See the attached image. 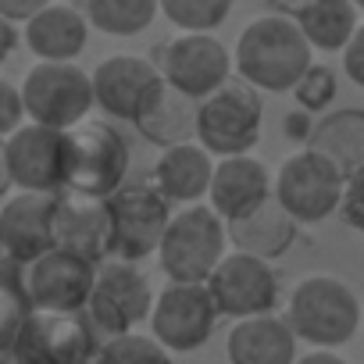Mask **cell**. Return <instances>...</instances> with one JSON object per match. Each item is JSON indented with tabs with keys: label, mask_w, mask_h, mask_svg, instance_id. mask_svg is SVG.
<instances>
[{
	"label": "cell",
	"mask_w": 364,
	"mask_h": 364,
	"mask_svg": "<svg viewBox=\"0 0 364 364\" xmlns=\"http://www.w3.org/2000/svg\"><path fill=\"white\" fill-rule=\"evenodd\" d=\"M15 47H18V26L0 18V61H8L15 54Z\"/></svg>",
	"instance_id": "cell-37"
},
{
	"label": "cell",
	"mask_w": 364,
	"mask_h": 364,
	"mask_svg": "<svg viewBox=\"0 0 364 364\" xmlns=\"http://www.w3.org/2000/svg\"><path fill=\"white\" fill-rule=\"evenodd\" d=\"M282 129H286L296 143H307V139H311V132H314V122L307 118V111H293V114L282 122Z\"/></svg>",
	"instance_id": "cell-36"
},
{
	"label": "cell",
	"mask_w": 364,
	"mask_h": 364,
	"mask_svg": "<svg viewBox=\"0 0 364 364\" xmlns=\"http://www.w3.org/2000/svg\"><path fill=\"white\" fill-rule=\"evenodd\" d=\"M360 11H364V4H360Z\"/></svg>",
	"instance_id": "cell-40"
},
{
	"label": "cell",
	"mask_w": 364,
	"mask_h": 364,
	"mask_svg": "<svg viewBox=\"0 0 364 364\" xmlns=\"http://www.w3.org/2000/svg\"><path fill=\"white\" fill-rule=\"evenodd\" d=\"M15 364H97V336L86 314H47L36 311L11 346Z\"/></svg>",
	"instance_id": "cell-11"
},
{
	"label": "cell",
	"mask_w": 364,
	"mask_h": 364,
	"mask_svg": "<svg viewBox=\"0 0 364 364\" xmlns=\"http://www.w3.org/2000/svg\"><path fill=\"white\" fill-rule=\"evenodd\" d=\"M218 314L236 318V321H250V318H268L279 300H282V286L279 275L268 261L250 257V254H229L218 272L208 282Z\"/></svg>",
	"instance_id": "cell-13"
},
{
	"label": "cell",
	"mask_w": 364,
	"mask_h": 364,
	"mask_svg": "<svg viewBox=\"0 0 364 364\" xmlns=\"http://www.w3.org/2000/svg\"><path fill=\"white\" fill-rule=\"evenodd\" d=\"M97 264L50 250L43 261H36L33 268H26V286L29 296L36 304V311L47 314H79L90 311L93 300V286H97Z\"/></svg>",
	"instance_id": "cell-15"
},
{
	"label": "cell",
	"mask_w": 364,
	"mask_h": 364,
	"mask_svg": "<svg viewBox=\"0 0 364 364\" xmlns=\"http://www.w3.org/2000/svg\"><path fill=\"white\" fill-rule=\"evenodd\" d=\"M336 93H339V82H336V72H332L328 65H311V72H307V75L300 79V86L293 90L300 111H307V114L325 111V107L336 100Z\"/></svg>",
	"instance_id": "cell-31"
},
{
	"label": "cell",
	"mask_w": 364,
	"mask_h": 364,
	"mask_svg": "<svg viewBox=\"0 0 364 364\" xmlns=\"http://www.w3.org/2000/svg\"><path fill=\"white\" fill-rule=\"evenodd\" d=\"M229 11V0H164L161 4V15L171 26L186 29V36H211V29H218Z\"/></svg>",
	"instance_id": "cell-29"
},
{
	"label": "cell",
	"mask_w": 364,
	"mask_h": 364,
	"mask_svg": "<svg viewBox=\"0 0 364 364\" xmlns=\"http://www.w3.org/2000/svg\"><path fill=\"white\" fill-rule=\"evenodd\" d=\"M311 43L300 26L279 11L254 18L236 40V72L257 93H293L311 72Z\"/></svg>",
	"instance_id": "cell-1"
},
{
	"label": "cell",
	"mask_w": 364,
	"mask_h": 364,
	"mask_svg": "<svg viewBox=\"0 0 364 364\" xmlns=\"http://www.w3.org/2000/svg\"><path fill=\"white\" fill-rule=\"evenodd\" d=\"M82 11L90 26L107 36H136L157 18L161 4L157 0H86Z\"/></svg>",
	"instance_id": "cell-28"
},
{
	"label": "cell",
	"mask_w": 364,
	"mask_h": 364,
	"mask_svg": "<svg viewBox=\"0 0 364 364\" xmlns=\"http://www.w3.org/2000/svg\"><path fill=\"white\" fill-rule=\"evenodd\" d=\"M343 193H346L343 171L328 157L307 146L286 157L275 175V200L293 215L296 225H314L336 215L343 208Z\"/></svg>",
	"instance_id": "cell-8"
},
{
	"label": "cell",
	"mask_w": 364,
	"mask_h": 364,
	"mask_svg": "<svg viewBox=\"0 0 364 364\" xmlns=\"http://www.w3.org/2000/svg\"><path fill=\"white\" fill-rule=\"evenodd\" d=\"M264 125V104L254 86L243 79H229L215 97L200 104L197 139L208 154L229 161V157H250V150L261 139Z\"/></svg>",
	"instance_id": "cell-5"
},
{
	"label": "cell",
	"mask_w": 364,
	"mask_h": 364,
	"mask_svg": "<svg viewBox=\"0 0 364 364\" xmlns=\"http://www.w3.org/2000/svg\"><path fill=\"white\" fill-rule=\"evenodd\" d=\"M129 175L125 136L107 122H82L65 132V190L79 200H111Z\"/></svg>",
	"instance_id": "cell-2"
},
{
	"label": "cell",
	"mask_w": 364,
	"mask_h": 364,
	"mask_svg": "<svg viewBox=\"0 0 364 364\" xmlns=\"http://www.w3.org/2000/svg\"><path fill=\"white\" fill-rule=\"evenodd\" d=\"M58 197L43 193H15L0 208V247H4V261H15L22 268H33L54 250V218Z\"/></svg>",
	"instance_id": "cell-16"
},
{
	"label": "cell",
	"mask_w": 364,
	"mask_h": 364,
	"mask_svg": "<svg viewBox=\"0 0 364 364\" xmlns=\"http://www.w3.org/2000/svg\"><path fill=\"white\" fill-rule=\"evenodd\" d=\"M360 321L364 307L357 304L353 289L332 275H307L304 282H296L286 304V325L300 343H311L314 350L350 343Z\"/></svg>",
	"instance_id": "cell-3"
},
{
	"label": "cell",
	"mask_w": 364,
	"mask_h": 364,
	"mask_svg": "<svg viewBox=\"0 0 364 364\" xmlns=\"http://www.w3.org/2000/svg\"><path fill=\"white\" fill-rule=\"evenodd\" d=\"M275 197V178L257 157H229L215 168L211 182V208L225 225L257 215Z\"/></svg>",
	"instance_id": "cell-19"
},
{
	"label": "cell",
	"mask_w": 364,
	"mask_h": 364,
	"mask_svg": "<svg viewBox=\"0 0 364 364\" xmlns=\"http://www.w3.org/2000/svg\"><path fill=\"white\" fill-rule=\"evenodd\" d=\"M229 240L236 247V254H250V257H261V261H272V257H282L293 240H296V222L293 215L272 197L257 215L243 218V222H232L229 225Z\"/></svg>",
	"instance_id": "cell-26"
},
{
	"label": "cell",
	"mask_w": 364,
	"mask_h": 364,
	"mask_svg": "<svg viewBox=\"0 0 364 364\" xmlns=\"http://www.w3.org/2000/svg\"><path fill=\"white\" fill-rule=\"evenodd\" d=\"M61 197L65 190V132L26 125L4 139V193Z\"/></svg>",
	"instance_id": "cell-10"
},
{
	"label": "cell",
	"mask_w": 364,
	"mask_h": 364,
	"mask_svg": "<svg viewBox=\"0 0 364 364\" xmlns=\"http://www.w3.org/2000/svg\"><path fill=\"white\" fill-rule=\"evenodd\" d=\"M0 364H15V360H11V357H0Z\"/></svg>",
	"instance_id": "cell-39"
},
{
	"label": "cell",
	"mask_w": 364,
	"mask_h": 364,
	"mask_svg": "<svg viewBox=\"0 0 364 364\" xmlns=\"http://www.w3.org/2000/svg\"><path fill=\"white\" fill-rule=\"evenodd\" d=\"M296 364H346L339 353H332V350H311L307 357H300Z\"/></svg>",
	"instance_id": "cell-38"
},
{
	"label": "cell",
	"mask_w": 364,
	"mask_h": 364,
	"mask_svg": "<svg viewBox=\"0 0 364 364\" xmlns=\"http://www.w3.org/2000/svg\"><path fill=\"white\" fill-rule=\"evenodd\" d=\"M26 111L33 125L72 132L82 122H90V107L97 104L93 75H86L79 65H33L22 82Z\"/></svg>",
	"instance_id": "cell-7"
},
{
	"label": "cell",
	"mask_w": 364,
	"mask_h": 364,
	"mask_svg": "<svg viewBox=\"0 0 364 364\" xmlns=\"http://www.w3.org/2000/svg\"><path fill=\"white\" fill-rule=\"evenodd\" d=\"M154 304L157 296L150 289V279L139 272V264L107 261L97 272V286L86 314L93 328L107 332L111 339H122V336H136V328L154 318Z\"/></svg>",
	"instance_id": "cell-9"
},
{
	"label": "cell",
	"mask_w": 364,
	"mask_h": 364,
	"mask_svg": "<svg viewBox=\"0 0 364 364\" xmlns=\"http://www.w3.org/2000/svg\"><path fill=\"white\" fill-rule=\"evenodd\" d=\"M343 72H346V79H350L353 86L364 90V22H360L357 36L350 40V47L343 50Z\"/></svg>",
	"instance_id": "cell-34"
},
{
	"label": "cell",
	"mask_w": 364,
	"mask_h": 364,
	"mask_svg": "<svg viewBox=\"0 0 364 364\" xmlns=\"http://www.w3.org/2000/svg\"><path fill=\"white\" fill-rule=\"evenodd\" d=\"M339 215H343V222H346L350 229L364 232V168H360L353 178H346V193H343Z\"/></svg>",
	"instance_id": "cell-33"
},
{
	"label": "cell",
	"mask_w": 364,
	"mask_h": 364,
	"mask_svg": "<svg viewBox=\"0 0 364 364\" xmlns=\"http://www.w3.org/2000/svg\"><path fill=\"white\" fill-rule=\"evenodd\" d=\"M307 150L328 157L343 178H353L364 168V107H339L314 122Z\"/></svg>",
	"instance_id": "cell-25"
},
{
	"label": "cell",
	"mask_w": 364,
	"mask_h": 364,
	"mask_svg": "<svg viewBox=\"0 0 364 364\" xmlns=\"http://www.w3.org/2000/svg\"><path fill=\"white\" fill-rule=\"evenodd\" d=\"M50 0H0V18L15 22V26H29Z\"/></svg>",
	"instance_id": "cell-35"
},
{
	"label": "cell",
	"mask_w": 364,
	"mask_h": 364,
	"mask_svg": "<svg viewBox=\"0 0 364 364\" xmlns=\"http://www.w3.org/2000/svg\"><path fill=\"white\" fill-rule=\"evenodd\" d=\"M97 364H171V357L154 336H122L100 346Z\"/></svg>",
	"instance_id": "cell-30"
},
{
	"label": "cell",
	"mask_w": 364,
	"mask_h": 364,
	"mask_svg": "<svg viewBox=\"0 0 364 364\" xmlns=\"http://www.w3.org/2000/svg\"><path fill=\"white\" fill-rule=\"evenodd\" d=\"M111 215V261H143L161 254V243L171 225L168 200L154 190V182H125L107 200Z\"/></svg>",
	"instance_id": "cell-6"
},
{
	"label": "cell",
	"mask_w": 364,
	"mask_h": 364,
	"mask_svg": "<svg viewBox=\"0 0 364 364\" xmlns=\"http://www.w3.org/2000/svg\"><path fill=\"white\" fill-rule=\"evenodd\" d=\"M26 47L40 58V65H72L86 50L90 40V18L82 8L72 4H47L26 29H22Z\"/></svg>",
	"instance_id": "cell-20"
},
{
	"label": "cell",
	"mask_w": 364,
	"mask_h": 364,
	"mask_svg": "<svg viewBox=\"0 0 364 364\" xmlns=\"http://www.w3.org/2000/svg\"><path fill=\"white\" fill-rule=\"evenodd\" d=\"M296 336L286 318H250L236 321L225 343L229 364H296Z\"/></svg>",
	"instance_id": "cell-24"
},
{
	"label": "cell",
	"mask_w": 364,
	"mask_h": 364,
	"mask_svg": "<svg viewBox=\"0 0 364 364\" xmlns=\"http://www.w3.org/2000/svg\"><path fill=\"white\" fill-rule=\"evenodd\" d=\"M22 118H29V111H26V97H22V86H15V82H0V132H4V139L15 136L18 129H26Z\"/></svg>",
	"instance_id": "cell-32"
},
{
	"label": "cell",
	"mask_w": 364,
	"mask_h": 364,
	"mask_svg": "<svg viewBox=\"0 0 364 364\" xmlns=\"http://www.w3.org/2000/svg\"><path fill=\"white\" fill-rule=\"evenodd\" d=\"M0 300H4V307H0V350L11 353L22 328L36 314V304L26 286V268L15 261H4V272H0Z\"/></svg>",
	"instance_id": "cell-27"
},
{
	"label": "cell",
	"mask_w": 364,
	"mask_h": 364,
	"mask_svg": "<svg viewBox=\"0 0 364 364\" xmlns=\"http://www.w3.org/2000/svg\"><path fill=\"white\" fill-rule=\"evenodd\" d=\"M50 232H54V250L82 257L90 264H107L111 257V215H107V200H72V197H58L54 204V218H50Z\"/></svg>",
	"instance_id": "cell-18"
},
{
	"label": "cell",
	"mask_w": 364,
	"mask_h": 364,
	"mask_svg": "<svg viewBox=\"0 0 364 364\" xmlns=\"http://www.w3.org/2000/svg\"><path fill=\"white\" fill-rule=\"evenodd\" d=\"M225 240H229V225L218 218L211 204L182 208L168 225L157 264L175 286H208L218 264L229 257Z\"/></svg>",
	"instance_id": "cell-4"
},
{
	"label": "cell",
	"mask_w": 364,
	"mask_h": 364,
	"mask_svg": "<svg viewBox=\"0 0 364 364\" xmlns=\"http://www.w3.org/2000/svg\"><path fill=\"white\" fill-rule=\"evenodd\" d=\"M272 11L293 18L314 50H346L357 36L360 8L350 0H307V4H272Z\"/></svg>",
	"instance_id": "cell-23"
},
{
	"label": "cell",
	"mask_w": 364,
	"mask_h": 364,
	"mask_svg": "<svg viewBox=\"0 0 364 364\" xmlns=\"http://www.w3.org/2000/svg\"><path fill=\"white\" fill-rule=\"evenodd\" d=\"M161 82V72L154 61L146 58H132V54H114V58H104L97 68H93V93H97V104L114 114L118 122H132L139 118L146 97L157 90Z\"/></svg>",
	"instance_id": "cell-17"
},
{
	"label": "cell",
	"mask_w": 364,
	"mask_h": 364,
	"mask_svg": "<svg viewBox=\"0 0 364 364\" xmlns=\"http://www.w3.org/2000/svg\"><path fill=\"white\" fill-rule=\"evenodd\" d=\"M215 161L200 143H186V146H171L161 150L157 164H154V190L168 200V204H190L200 197H211V182H215Z\"/></svg>",
	"instance_id": "cell-22"
},
{
	"label": "cell",
	"mask_w": 364,
	"mask_h": 364,
	"mask_svg": "<svg viewBox=\"0 0 364 364\" xmlns=\"http://www.w3.org/2000/svg\"><path fill=\"white\" fill-rule=\"evenodd\" d=\"M154 65L168 86L204 104L229 82L236 61L215 36H175L154 50Z\"/></svg>",
	"instance_id": "cell-12"
},
{
	"label": "cell",
	"mask_w": 364,
	"mask_h": 364,
	"mask_svg": "<svg viewBox=\"0 0 364 364\" xmlns=\"http://www.w3.org/2000/svg\"><path fill=\"white\" fill-rule=\"evenodd\" d=\"M197 122H200V100L178 93L175 86H168L161 79L157 90L146 97V104L136 118V129L154 146L171 150V146H186L197 136Z\"/></svg>",
	"instance_id": "cell-21"
},
{
	"label": "cell",
	"mask_w": 364,
	"mask_h": 364,
	"mask_svg": "<svg viewBox=\"0 0 364 364\" xmlns=\"http://www.w3.org/2000/svg\"><path fill=\"white\" fill-rule=\"evenodd\" d=\"M218 318L222 314H218L215 296H211L208 286H175V282H168V289L157 293L150 332L164 350L190 353V350H197L211 339Z\"/></svg>",
	"instance_id": "cell-14"
}]
</instances>
